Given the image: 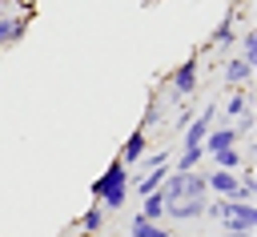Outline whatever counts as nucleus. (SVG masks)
Instances as JSON below:
<instances>
[{"mask_svg": "<svg viewBox=\"0 0 257 237\" xmlns=\"http://www.w3.org/2000/svg\"><path fill=\"white\" fill-rule=\"evenodd\" d=\"M237 145H241V137H237V129H233V125H213V129H209V137L201 141L205 157H213V153H225V149H237Z\"/></svg>", "mask_w": 257, "mask_h": 237, "instance_id": "obj_7", "label": "nucleus"}, {"mask_svg": "<svg viewBox=\"0 0 257 237\" xmlns=\"http://www.w3.org/2000/svg\"><path fill=\"white\" fill-rule=\"evenodd\" d=\"M145 153H149V133H145V129H133V133L124 137V145H120L116 161H120V165L133 173V169H137V161H141Z\"/></svg>", "mask_w": 257, "mask_h": 237, "instance_id": "obj_6", "label": "nucleus"}, {"mask_svg": "<svg viewBox=\"0 0 257 237\" xmlns=\"http://www.w3.org/2000/svg\"><path fill=\"white\" fill-rule=\"evenodd\" d=\"M225 88L233 92V88H249V80H253V64L249 60H241L237 52H229V60H225Z\"/></svg>", "mask_w": 257, "mask_h": 237, "instance_id": "obj_8", "label": "nucleus"}, {"mask_svg": "<svg viewBox=\"0 0 257 237\" xmlns=\"http://www.w3.org/2000/svg\"><path fill=\"white\" fill-rule=\"evenodd\" d=\"M165 80H169V96H173V104H185L197 88H201V52H189L177 68H169L165 72Z\"/></svg>", "mask_w": 257, "mask_h": 237, "instance_id": "obj_2", "label": "nucleus"}, {"mask_svg": "<svg viewBox=\"0 0 257 237\" xmlns=\"http://www.w3.org/2000/svg\"><path fill=\"white\" fill-rule=\"evenodd\" d=\"M205 189H209V197H229V201H233V193H237V173L209 169V173H205Z\"/></svg>", "mask_w": 257, "mask_h": 237, "instance_id": "obj_10", "label": "nucleus"}, {"mask_svg": "<svg viewBox=\"0 0 257 237\" xmlns=\"http://www.w3.org/2000/svg\"><path fill=\"white\" fill-rule=\"evenodd\" d=\"M161 125H169V112H165V104H161V96L153 92L149 96V104H145V112H141V121H137V129H161Z\"/></svg>", "mask_w": 257, "mask_h": 237, "instance_id": "obj_14", "label": "nucleus"}, {"mask_svg": "<svg viewBox=\"0 0 257 237\" xmlns=\"http://www.w3.org/2000/svg\"><path fill=\"white\" fill-rule=\"evenodd\" d=\"M128 237H173V233L165 229V221H145V217H133Z\"/></svg>", "mask_w": 257, "mask_h": 237, "instance_id": "obj_16", "label": "nucleus"}, {"mask_svg": "<svg viewBox=\"0 0 257 237\" xmlns=\"http://www.w3.org/2000/svg\"><path fill=\"white\" fill-rule=\"evenodd\" d=\"M12 16L16 12H0V52L12 48Z\"/></svg>", "mask_w": 257, "mask_h": 237, "instance_id": "obj_20", "label": "nucleus"}, {"mask_svg": "<svg viewBox=\"0 0 257 237\" xmlns=\"http://www.w3.org/2000/svg\"><path fill=\"white\" fill-rule=\"evenodd\" d=\"M221 229L229 233H253L257 229V205H245V201H221Z\"/></svg>", "mask_w": 257, "mask_h": 237, "instance_id": "obj_4", "label": "nucleus"}, {"mask_svg": "<svg viewBox=\"0 0 257 237\" xmlns=\"http://www.w3.org/2000/svg\"><path fill=\"white\" fill-rule=\"evenodd\" d=\"M165 217L169 221H201L205 217V201H193V197L173 201V205H165Z\"/></svg>", "mask_w": 257, "mask_h": 237, "instance_id": "obj_12", "label": "nucleus"}, {"mask_svg": "<svg viewBox=\"0 0 257 237\" xmlns=\"http://www.w3.org/2000/svg\"><path fill=\"white\" fill-rule=\"evenodd\" d=\"M137 217H145V221H165V201H161V193L141 197V213H137Z\"/></svg>", "mask_w": 257, "mask_h": 237, "instance_id": "obj_19", "label": "nucleus"}, {"mask_svg": "<svg viewBox=\"0 0 257 237\" xmlns=\"http://www.w3.org/2000/svg\"><path fill=\"white\" fill-rule=\"evenodd\" d=\"M237 56L249 60V64L257 60V32H253V24H245V28L237 32Z\"/></svg>", "mask_w": 257, "mask_h": 237, "instance_id": "obj_17", "label": "nucleus"}, {"mask_svg": "<svg viewBox=\"0 0 257 237\" xmlns=\"http://www.w3.org/2000/svg\"><path fill=\"white\" fill-rule=\"evenodd\" d=\"M193 116H197V112H193V108H189V104H177V116H173V129H177V133H185V129H189V121H193Z\"/></svg>", "mask_w": 257, "mask_h": 237, "instance_id": "obj_21", "label": "nucleus"}, {"mask_svg": "<svg viewBox=\"0 0 257 237\" xmlns=\"http://www.w3.org/2000/svg\"><path fill=\"white\" fill-rule=\"evenodd\" d=\"M221 237H253V233H229V229H221Z\"/></svg>", "mask_w": 257, "mask_h": 237, "instance_id": "obj_22", "label": "nucleus"}, {"mask_svg": "<svg viewBox=\"0 0 257 237\" xmlns=\"http://www.w3.org/2000/svg\"><path fill=\"white\" fill-rule=\"evenodd\" d=\"M217 116H221V112H217V104H205V108L189 121V129L181 133V145H197V149H201V141L209 137V129H213V121H217Z\"/></svg>", "mask_w": 257, "mask_h": 237, "instance_id": "obj_5", "label": "nucleus"}, {"mask_svg": "<svg viewBox=\"0 0 257 237\" xmlns=\"http://www.w3.org/2000/svg\"><path fill=\"white\" fill-rule=\"evenodd\" d=\"M76 233H84V237H100V233H104V209H100V205H88V209L76 217Z\"/></svg>", "mask_w": 257, "mask_h": 237, "instance_id": "obj_15", "label": "nucleus"}, {"mask_svg": "<svg viewBox=\"0 0 257 237\" xmlns=\"http://www.w3.org/2000/svg\"><path fill=\"white\" fill-rule=\"evenodd\" d=\"M165 177H169V165H165V169H145L141 177L128 181V189H137V197H149V193H157V189L165 185Z\"/></svg>", "mask_w": 257, "mask_h": 237, "instance_id": "obj_13", "label": "nucleus"}, {"mask_svg": "<svg viewBox=\"0 0 257 237\" xmlns=\"http://www.w3.org/2000/svg\"><path fill=\"white\" fill-rule=\"evenodd\" d=\"M209 161H213V169H225V173H237V169L245 165V153H241V145H237V149H225V153H213Z\"/></svg>", "mask_w": 257, "mask_h": 237, "instance_id": "obj_18", "label": "nucleus"}, {"mask_svg": "<svg viewBox=\"0 0 257 237\" xmlns=\"http://www.w3.org/2000/svg\"><path fill=\"white\" fill-rule=\"evenodd\" d=\"M201 161H205V149H197V145H177V153H173V173H197Z\"/></svg>", "mask_w": 257, "mask_h": 237, "instance_id": "obj_11", "label": "nucleus"}, {"mask_svg": "<svg viewBox=\"0 0 257 237\" xmlns=\"http://www.w3.org/2000/svg\"><path fill=\"white\" fill-rule=\"evenodd\" d=\"M217 112H225V116H229V125H233V121H241L245 112H253V92H249V88H233V92H229V100H225V104H217Z\"/></svg>", "mask_w": 257, "mask_h": 237, "instance_id": "obj_9", "label": "nucleus"}, {"mask_svg": "<svg viewBox=\"0 0 257 237\" xmlns=\"http://www.w3.org/2000/svg\"><path fill=\"white\" fill-rule=\"evenodd\" d=\"M0 12H8V0H0Z\"/></svg>", "mask_w": 257, "mask_h": 237, "instance_id": "obj_23", "label": "nucleus"}, {"mask_svg": "<svg viewBox=\"0 0 257 237\" xmlns=\"http://www.w3.org/2000/svg\"><path fill=\"white\" fill-rule=\"evenodd\" d=\"M128 181H133V173L120 165V161H108V169L92 181V205H100L104 213H116V209H124L128 205Z\"/></svg>", "mask_w": 257, "mask_h": 237, "instance_id": "obj_1", "label": "nucleus"}, {"mask_svg": "<svg viewBox=\"0 0 257 237\" xmlns=\"http://www.w3.org/2000/svg\"><path fill=\"white\" fill-rule=\"evenodd\" d=\"M241 20H249V12H241V4H229V12L213 24L209 40H205L197 52H213V48H217V52H233V48H237V32H241V28H237Z\"/></svg>", "mask_w": 257, "mask_h": 237, "instance_id": "obj_3", "label": "nucleus"}]
</instances>
